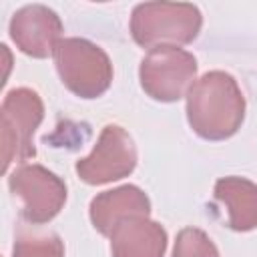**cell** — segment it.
<instances>
[{"instance_id":"13","label":"cell","mask_w":257,"mask_h":257,"mask_svg":"<svg viewBox=\"0 0 257 257\" xmlns=\"http://www.w3.org/2000/svg\"><path fill=\"white\" fill-rule=\"evenodd\" d=\"M171 257H219V251L203 229L185 227L177 233Z\"/></svg>"},{"instance_id":"4","label":"cell","mask_w":257,"mask_h":257,"mask_svg":"<svg viewBox=\"0 0 257 257\" xmlns=\"http://www.w3.org/2000/svg\"><path fill=\"white\" fill-rule=\"evenodd\" d=\"M2 118V171L12 163H24L36 155L34 133L44 118V102L32 88L20 86L6 92L0 108Z\"/></svg>"},{"instance_id":"3","label":"cell","mask_w":257,"mask_h":257,"mask_svg":"<svg viewBox=\"0 0 257 257\" xmlns=\"http://www.w3.org/2000/svg\"><path fill=\"white\" fill-rule=\"evenodd\" d=\"M52 56L62 84L72 94L90 100L108 90L112 62L98 44L78 36L62 38Z\"/></svg>"},{"instance_id":"12","label":"cell","mask_w":257,"mask_h":257,"mask_svg":"<svg viewBox=\"0 0 257 257\" xmlns=\"http://www.w3.org/2000/svg\"><path fill=\"white\" fill-rule=\"evenodd\" d=\"M12 257H64V243L56 233L22 231L14 239Z\"/></svg>"},{"instance_id":"6","label":"cell","mask_w":257,"mask_h":257,"mask_svg":"<svg viewBox=\"0 0 257 257\" xmlns=\"http://www.w3.org/2000/svg\"><path fill=\"white\" fill-rule=\"evenodd\" d=\"M10 193L20 201V215L42 225L52 221L66 203V183L42 165H22L8 175Z\"/></svg>"},{"instance_id":"10","label":"cell","mask_w":257,"mask_h":257,"mask_svg":"<svg viewBox=\"0 0 257 257\" xmlns=\"http://www.w3.org/2000/svg\"><path fill=\"white\" fill-rule=\"evenodd\" d=\"M90 221L100 235H110L114 225L133 215H151V199L137 185H120L98 193L88 207Z\"/></svg>"},{"instance_id":"9","label":"cell","mask_w":257,"mask_h":257,"mask_svg":"<svg viewBox=\"0 0 257 257\" xmlns=\"http://www.w3.org/2000/svg\"><path fill=\"white\" fill-rule=\"evenodd\" d=\"M108 239L112 257H165L167 251L165 227L145 215L118 221Z\"/></svg>"},{"instance_id":"5","label":"cell","mask_w":257,"mask_h":257,"mask_svg":"<svg viewBox=\"0 0 257 257\" xmlns=\"http://www.w3.org/2000/svg\"><path fill=\"white\" fill-rule=\"evenodd\" d=\"M197 76V58L179 46L151 48L139 66L141 88L159 102H177L187 96Z\"/></svg>"},{"instance_id":"8","label":"cell","mask_w":257,"mask_h":257,"mask_svg":"<svg viewBox=\"0 0 257 257\" xmlns=\"http://www.w3.org/2000/svg\"><path fill=\"white\" fill-rule=\"evenodd\" d=\"M8 32L20 52L32 58H46L54 54L64 28L60 16L52 8L44 4H28L12 14Z\"/></svg>"},{"instance_id":"1","label":"cell","mask_w":257,"mask_h":257,"mask_svg":"<svg viewBox=\"0 0 257 257\" xmlns=\"http://www.w3.org/2000/svg\"><path fill=\"white\" fill-rule=\"evenodd\" d=\"M245 118V96L233 74L209 70L187 92V120L205 141L233 137Z\"/></svg>"},{"instance_id":"7","label":"cell","mask_w":257,"mask_h":257,"mask_svg":"<svg viewBox=\"0 0 257 257\" xmlns=\"http://www.w3.org/2000/svg\"><path fill=\"white\" fill-rule=\"evenodd\" d=\"M137 167V147L133 137L118 124H106L92 153L78 159L74 169L86 185H104L128 177Z\"/></svg>"},{"instance_id":"2","label":"cell","mask_w":257,"mask_h":257,"mask_svg":"<svg viewBox=\"0 0 257 257\" xmlns=\"http://www.w3.org/2000/svg\"><path fill=\"white\" fill-rule=\"evenodd\" d=\"M201 26V10L189 2H143L131 14L133 40L149 50L165 44H191Z\"/></svg>"},{"instance_id":"11","label":"cell","mask_w":257,"mask_h":257,"mask_svg":"<svg viewBox=\"0 0 257 257\" xmlns=\"http://www.w3.org/2000/svg\"><path fill=\"white\" fill-rule=\"evenodd\" d=\"M213 195L227 207L229 229L247 233L257 229V185L245 177H221L215 183Z\"/></svg>"}]
</instances>
